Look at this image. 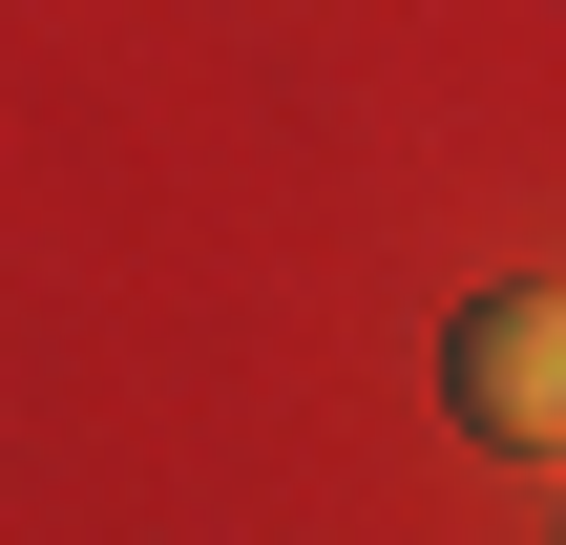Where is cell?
I'll list each match as a JSON object with an SVG mask.
<instances>
[{"instance_id": "cell-1", "label": "cell", "mask_w": 566, "mask_h": 545, "mask_svg": "<svg viewBox=\"0 0 566 545\" xmlns=\"http://www.w3.org/2000/svg\"><path fill=\"white\" fill-rule=\"evenodd\" d=\"M441 399L504 441V462H566V294H483L441 336Z\"/></svg>"}]
</instances>
